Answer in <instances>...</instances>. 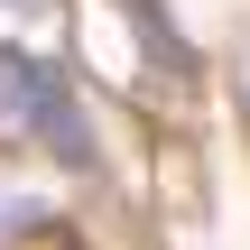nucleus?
<instances>
[{"label":"nucleus","instance_id":"obj_1","mask_svg":"<svg viewBox=\"0 0 250 250\" xmlns=\"http://www.w3.org/2000/svg\"><path fill=\"white\" fill-rule=\"evenodd\" d=\"M0 83H9V111L46 139V158L56 167H93V121H83V102H74V83L56 74V65H37V56H19V46H0Z\"/></svg>","mask_w":250,"mask_h":250},{"label":"nucleus","instance_id":"obj_2","mask_svg":"<svg viewBox=\"0 0 250 250\" xmlns=\"http://www.w3.org/2000/svg\"><path fill=\"white\" fill-rule=\"evenodd\" d=\"M0 250H74V241H65V232H46V241H37V223H28L19 241H0Z\"/></svg>","mask_w":250,"mask_h":250},{"label":"nucleus","instance_id":"obj_3","mask_svg":"<svg viewBox=\"0 0 250 250\" xmlns=\"http://www.w3.org/2000/svg\"><path fill=\"white\" fill-rule=\"evenodd\" d=\"M19 9H56V0H19Z\"/></svg>","mask_w":250,"mask_h":250}]
</instances>
